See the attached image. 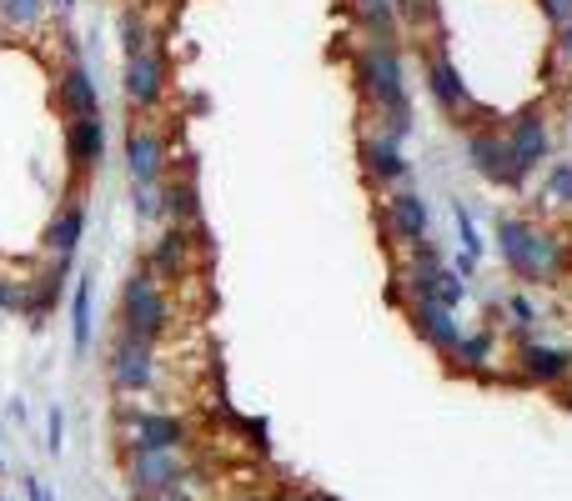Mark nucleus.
I'll return each instance as SVG.
<instances>
[{"mask_svg": "<svg viewBox=\"0 0 572 501\" xmlns=\"http://www.w3.org/2000/svg\"><path fill=\"white\" fill-rule=\"evenodd\" d=\"M171 326V301L161 291V281L151 271H136L121 291V336L141 341V346H156Z\"/></svg>", "mask_w": 572, "mask_h": 501, "instance_id": "obj_1", "label": "nucleus"}, {"mask_svg": "<svg viewBox=\"0 0 572 501\" xmlns=\"http://www.w3.org/2000/svg\"><path fill=\"white\" fill-rule=\"evenodd\" d=\"M497 241H502V261L527 281H547V276L562 271V246L552 236L532 231L527 221H512V216L497 221Z\"/></svg>", "mask_w": 572, "mask_h": 501, "instance_id": "obj_2", "label": "nucleus"}, {"mask_svg": "<svg viewBox=\"0 0 572 501\" xmlns=\"http://www.w3.org/2000/svg\"><path fill=\"white\" fill-rule=\"evenodd\" d=\"M121 436L131 451H181L191 426L171 411H121Z\"/></svg>", "mask_w": 572, "mask_h": 501, "instance_id": "obj_3", "label": "nucleus"}, {"mask_svg": "<svg viewBox=\"0 0 572 501\" xmlns=\"http://www.w3.org/2000/svg\"><path fill=\"white\" fill-rule=\"evenodd\" d=\"M402 281L412 286V296H417V301H432V306H442V311H452V306L467 296L462 276H452V271L437 261V251H432L427 241L417 246V261H412V271H407Z\"/></svg>", "mask_w": 572, "mask_h": 501, "instance_id": "obj_4", "label": "nucleus"}, {"mask_svg": "<svg viewBox=\"0 0 572 501\" xmlns=\"http://www.w3.org/2000/svg\"><path fill=\"white\" fill-rule=\"evenodd\" d=\"M191 476L186 466V451H131V486L136 496H156V491H171Z\"/></svg>", "mask_w": 572, "mask_h": 501, "instance_id": "obj_5", "label": "nucleus"}, {"mask_svg": "<svg viewBox=\"0 0 572 501\" xmlns=\"http://www.w3.org/2000/svg\"><path fill=\"white\" fill-rule=\"evenodd\" d=\"M151 381H156V351L141 346V341H131V336H116V346H111V386L126 391V396H136Z\"/></svg>", "mask_w": 572, "mask_h": 501, "instance_id": "obj_6", "label": "nucleus"}, {"mask_svg": "<svg viewBox=\"0 0 572 501\" xmlns=\"http://www.w3.org/2000/svg\"><path fill=\"white\" fill-rule=\"evenodd\" d=\"M427 81H432V96L442 101V111H452V116H472V126L482 121L472 91L462 86V76H457V66H452L447 56H432V61H427Z\"/></svg>", "mask_w": 572, "mask_h": 501, "instance_id": "obj_7", "label": "nucleus"}, {"mask_svg": "<svg viewBox=\"0 0 572 501\" xmlns=\"http://www.w3.org/2000/svg\"><path fill=\"white\" fill-rule=\"evenodd\" d=\"M126 96L136 106H146V111L166 96V61H161V51H141V56L126 61Z\"/></svg>", "mask_w": 572, "mask_h": 501, "instance_id": "obj_8", "label": "nucleus"}, {"mask_svg": "<svg viewBox=\"0 0 572 501\" xmlns=\"http://www.w3.org/2000/svg\"><path fill=\"white\" fill-rule=\"evenodd\" d=\"M467 156L477 161V171L487 176V181H502V186H517L527 171L512 161V151H507V141L502 136H487V131H477L472 141H467Z\"/></svg>", "mask_w": 572, "mask_h": 501, "instance_id": "obj_9", "label": "nucleus"}, {"mask_svg": "<svg viewBox=\"0 0 572 501\" xmlns=\"http://www.w3.org/2000/svg\"><path fill=\"white\" fill-rule=\"evenodd\" d=\"M387 231L397 241H407V246H422L427 241V201L412 196V191H397L387 201Z\"/></svg>", "mask_w": 572, "mask_h": 501, "instance_id": "obj_10", "label": "nucleus"}, {"mask_svg": "<svg viewBox=\"0 0 572 501\" xmlns=\"http://www.w3.org/2000/svg\"><path fill=\"white\" fill-rule=\"evenodd\" d=\"M126 166H131L136 181H161V166H166L161 136L146 131V126H131V136H126Z\"/></svg>", "mask_w": 572, "mask_h": 501, "instance_id": "obj_11", "label": "nucleus"}, {"mask_svg": "<svg viewBox=\"0 0 572 501\" xmlns=\"http://www.w3.org/2000/svg\"><path fill=\"white\" fill-rule=\"evenodd\" d=\"M412 326H417V336L422 341H432L437 351H457V341H462V326L452 321V311H442V306H432V301H412Z\"/></svg>", "mask_w": 572, "mask_h": 501, "instance_id": "obj_12", "label": "nucleus"}, {"mask_svg": "<svg viewBox=\"0 0 572 501\" xmlns=\"http://www.w3.org/2000/svg\"><path fill=\"white\" fill-rule=\"evenodd\" d=\"M56 106L71 116V121H91L96 111H101V96H96V81L81 71V66H71L66 76H61V91H56Z\"/></svg>", "mask_w": 572, "mask_h": 501, "instance_id": "obj_13", "label": "nucleus"}, {"mask_svg": "<svg viewBox=\"0 0 572 501\" xmlns=\"http://www.w3.org/2000/svg\"><path fill=\"white\" fill-rule=\"evenodd\" d=\"M502 141H507V151H512V161H517L522 171H532V166L547 156V126H542L532 111H527V116H517V121H512V131H507Z\"/></svg>", "mask_w": 572, "mask_h": 501, "instance_id": "obj_14", "label": "nucleus"}, {"mask_svg": "<svg viewBox=\"0 0 572 501\" xmlns=\"http://www.w3.org/2000/svg\"><path fill=\"white\" fill-rule=\"evenodd\" d=\"M362 166H367V176H372V181H382V186H397V181L407 176V161H402L397 141H387V136L362 141Z\"/></svg>", "mask_w": 572, "mask_h": 501, "instance_id": "obj_15", "label": "nucleus"}, {"mask_svg": "<svg viewBox=\"0 0 572 501\" xmlns=\"http://www.w3.org/2000/svg\"><path fill=\"white\" fill-rule=\"evenodd\" d=\"M66 151H71V161H76L81 171H91V166L101 161V151H106V126H101L96 116H91V121H71Z\"/></svg>", "mask_w": 572, "mask_h": 501, "instance_id": "obj_16", "label": "nucleus"}, {"mask_svg": "<svg viewBox=\"0 0 572 501\" xmlns=\"http://www.w3.org/2000/svg\"><path fill=\"white\" fill-rule=\"evenodd\" d=\"M186 261H191V236H186V231H166V236L151 246V266H146V271L161 281V276H181Z\"/></svg>", "mask_w": 572, "mask_h": 501, "instance_id": "obj_17", "label": "nucleus"}, {"mask_svg": "<svg viewBox=\"0 0 572 501\" xmlns=\"http://www.w3.org/2000/svg\"><path fill=\"white\" fill-rule=\"evenodd\" d=\"M166 216L176 221V231L201 226V191H196V181H191V176H186V181H176V186H166Z\"/></svg>", "mask_w": 572, "mask_h": 501, "instance_id": "obj_18", "label": "nucleus"}, {"mask_svg": "<svg viewBox=\"0 0 572 501\" xmlns=\"http://www.w3.org/2000/svg\"><path fill=\"white\" fill-rule=\"evenodd\" d=\"M522 371L532 381H562L572 371V356L567 351H552V346H522Z\"/></svg>", "mask_w": 572, "mask_h": 501, "instance_id": "obj_19", "label": "nucleus"}, {"mask_svg": "<svg viewBox=\"0 0 572 501\" xmlns=\"http://www.w3.org/2000/svg\"><path fill=\"white\" fill-rule=\"evenodd\" d=\"M81 226H86L81 206H66V211L46 226V246H51L56 256H71V251H76V241H81Z\"/></svg>", "mask_w": 572, "mask_h": 501, "instance_id": "obj_20", "label": "nucleus"}, {"mask_svg": "<svg viewBox=\"0 0 572 501\" xmlns=\"http://www.w3.org/2000/svg\"><path fill=\"white\" fill-rule=\"evenodd\" d=\"M91 331H96V316H91V281H76V301H71V336H76V356L91 351Z\"/></svg>", "mask_w": 572, "mask_h": 501, "instance_id": "obj_21", "label": "nucleus"}, {"mask_svg": "<svg viewBox=\"0 0 572 501\" xmlns=\"http://www.w3.org/2000/svg\"><path fill=\"white\" fill-rule=\"evenodd\" d=\"M136 216H141V221L166 216V186H161V181H136Z\"/></svg>", "mask_w": 572, "mask_h": 501, "instance_id": "obj_22", "label": "nucleus"}, {"mask_svg": "<svg viewBox=\"0 0 572 501\" xmlns=\"http://www.w3.org/2000/svg\"><path fill=\"white\" fill-rule=\"evenodd\" d=\"M452 356H457L467 371H482V366H487V356H492V336H462Z\"/></svg>", "mask_w": 572, "mask_h": 501, "instance_id": "obj_23", "label": "nucleus"}, {"mask_svg": "<svg viewBox=\"0 0 572 501\" xmlns=\"http://www.w3.org/2000/svg\"><path fill=\"white\" fill-rule=\"evenodd\" d=\"M41 11H46V0H0V16L11 26H36Z\"/></svg>", "mask_w": 572, "mask_h": 501, "instance_id": "obj_24", "label": "nucleus"}, {"mask_svg": "<svg viewBox=\"0 0 572 501\" xmlns=\"http://www.w3.org/2000/svg\"><path fill=\"white\" fill-rule=\"evenodd\" d=\"M46 446L61 456V446H66V416H61V406H51V416H46Z\"/></svg>", "mask_w": 572, "mask_h": 501, "instance_id": "obj_25", "label": "nucleus"}, {"mask_svg": "<svg viewBox=\"0 0 572 501\" xmlns=\"http://www.w3.org/2000/svg\"><path fill=\"white\" fill-rule=\"evenodd\" d=\"M547 191H552L557 201H572V166H557V171L547 176Z\"/></svg>", "mask_w": 572, "mask_h": 501, "instance_id": "obj_26", "label": "nucleus"}, {"mask_svg": "<svg viewBox=\"0 0 572 501\" xmlns=\"http://www.w3.org/2000/svg\"><path fill=\"white\" fill-rule=\"evenodd\" d=\"M357 16L362 21H382V16H392V0H357Z\"/></svg>", "mask_w": 572, "mask_h": 501, "instance_id": "obj_27", "label": "nucleus"}, {"mask_svg": "<svg viewBox=\"0 0 572 501\" xmlns=\"http://www.w3.org/2000/svg\"><path fill=\"white\" fill-rule=\"evenodd\" d=\"M542 11H547L557 26H572V0H542Z\"/></svg>", "mask_w": 572, "mask_h": 501, "instance_id": "obj_28", "label": "nucleus"}, {"mask_svg": "<svg viewBox=\"0 0 572 501\" xmlns=\"http://www.w3.org/2000/svg\"><path fill=\"white\" fill-rule=\"evenodd\" d=\"M191 476H196V471H191ZM191 476H186V481H191ZM186 481L171 486V491H156V496H136V501H191V486H186Z\"/></svg>", "mask_w": 572, "mask_h": 501, "instance_id": "obj_29", "label": "nucleus"}, {"mask_svg": "<svg viewBox=\"0 0 572 501\" xmlns=\"http://www.w3.org/2000/svg\"><path fill=\"white\" fill-rule=\"evenodd\" d=\"M507 311H512V326H532V301L512 296V301H507Z\"/></svg>", "mask_w": 572, "mask_h": 501, "instance_id": "obj_30", "label": "nucleus"}, {"mask_svg": "<svg viewBox=\"0 0 572 501\" xmlns=\"http://www.w3.org/2000/svg\"><path fill=\"white\" fill-rule=\"evenodd\" d=\"M241 431H246V436H251V441H256V446L266 451V421H256V416H246V421H241Z\"/></svg>", "mask_w": 572, "mask_h": 501, "instance_id": "obj_31", "label": "nucleus"}, {"mask_svg": "<svg viewBox=\"0 0 572 501\" xmlns=\"http://www.w3.org/2000/svg\"><path fill=\"white\" fill-rule=\"evenodd\" d=\"M26 491H31V501H51V491H46V486H41V481H36V476H31V481H26Z\"/></svg>", "mask_w": 572, "mask_h": 501, "instance_id": "obj_32", "label": "nucleus"}, {"mask_svg": "<svg viewBox=\"0 0 572 501\" xmlns=\"http://www.w3.org/2000/svg\"><path fill=\"white\" fill-rule=\"evenodd\" d=\"M562 51L572 56V26H562Z\"/></svg>", "mask_w": 572, "mask_h": 501, "instance_id": "obj_33", "label": "nucleus"}, {"mask_svg": "<svg viewBox=\"0 0 572 501\" xmlns=\"http://www.w3.org/2000/svg\"><path fill=\"white\" fill-rule=\"evenodd\" d=\"M317 501H337V496H317Z\"/></svg>", "mask_w": 572, "mask_h": 501, "instance_id": "obj_34", "label": "nucleus"}]
</instances>
